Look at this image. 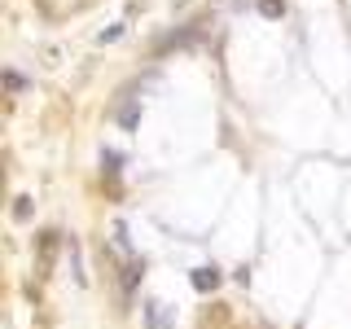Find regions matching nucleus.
Masks as SVG:
<instances>
[{"label":"nucleus","instance_id":"nucleus-4","mask_svg":"<svg viewBox=\"0 0 351 329\" xmlns=\"http://www.w3.org/2000/svg\"><path fill=\"white\" fill-rule=\"evenodd\" d=\"M149 325L154 329H167V307H162V303H149Z\"/></svg>","mask_w":351,"mask_h":329},{"label":"nucleus","instance_id":"nucleus-1","mask_svg":"<svg viewBox=\"0 0 351 329\" xmlns=\"http://www.w3.org/2000/svg\"><path fill=\"white\" fill-rule=\"evenodd\" d=\"M58 237H62V233H44V237H40V272H49V268H53V255H58Z\"/></svg>","mask_w":351,"mask_h":329},{"label":"nucleus","instance_id":"nucleus-2","mask_svg":"<svg viewBox=\"0 0 351 329\" xmlns=\"http://www.w3.org/2000/svg\"><path fill=\"white\" fill-rule=\"evenodd\" d=\"M193 285H197V290H215V285H219V272L215 268H197L193 272Z\"/></svg>","mask_w":351,"mask_h":329},{"label":"nucleus","instance_id":"nucleus-5","mask_svg":"<svg viewBox=\"0 0 351 329\" xmlns=\"http://www.w3.org/2000/svg\"><path fill=\"white\" fill-rule=\"evenodd\" d=\"M31 215V197H18L14 202V219H27Z\"/></svg>","mask_w":351,"mask_h":329},{"label":"nucleus","instance_id":"nucleus-3","mask_svg":"<svg viewBox=\"0 0 351 329\" xmlns=\"http://www.w3.org/2000/svg\"><path fill=\"white\" fill-rule=\"evenodd\" d=\"M259 14L263 18H281L285 14V0H259Z\"/></svg>","mask_w":351,"mask_h":329},{"label":"nucleus","instance_id":"nucleus-6","mask_svg":"<svg viewBox=\"0 0 351 329\" xmlns=\"http://www.w3.org/2000/svg\"><path fill=\"white\" fill-rule=\"evenodd\" d=\"M119 119H123V127H132V123H136V106H123V110H119Z\"/></svg>","mask_w":351,"mask_h":329}]
</instances>
